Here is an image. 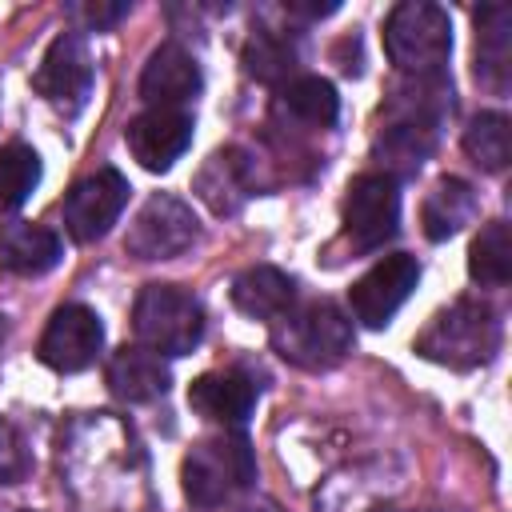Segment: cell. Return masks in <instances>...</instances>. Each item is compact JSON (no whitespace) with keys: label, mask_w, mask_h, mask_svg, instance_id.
Masks as SVG:
<instances>
[{"label":"cell","mask_w":512,"mask_h":512,"mask_svg":"<svg viewBox=\"0 0 512 512\" xmlns=\"http://www.w3.org/2000/svg\"><path fill=\"white\" fill-rule=\"evenodd\" d=\"M424 360L468 372L492 360V352L500 348V320L484 300L460 296L456 304H448L444 312H436L428 320V328L416 336L412 344Z\"/></svg>","instance_id":"cell-1"},{"label":"cell","mask_w":512,"mask_h":512,"mask_svg":"<svg viewBox=\"0 0 512 512\" xmlns=\"http://www.w3.org/2000/svg\"><path fill=\"white\" fill-rule=\"evenodd\" d=\"M272 348L304 372H328L352 352V324L332 300L292 304L272 324Z\"/></svg>","instance_id":"cell-2"},{"label":"cell","mask_w":512,"mask_h":512,"mask_svg":"<svg viewBox=\"0 0 512 512\" xmlns=\"http://www.w3.org/2000/svg\"><path fill=\"white\" fill-rule=\"evenodd\" d=\"M180 480H184L188 504L200 512H212L236 500L256 480V456L240 432H220L192 444V452L180 464Z\"/></svg>","instance_id":"cell-3"},{"label":"cell","mask_w":512,"mask_h":512,"mask_svg":"<svg viewBox=\"0 0 512 512\" xmlns=\"http://www.w3.org/2000/svg\"><path fill=\"white\" fill-rule=\"evenodd\" d=\"M384 52L400 72H408L416 80L440 76V68L452 56V20H448V12L440 4H428V0L396 4L384 20Z\"/></svg>","instance_id":"cell-4"},{"label":"cell","mask_w":512,"mask_h":512,"mask_svg":"<svg viewBox=\"0 0 512 512\" xmlns=\"http://www.w3.org/2000/svg\"><path fill=\"white\" fill-rule=\"evenodd\" d=\"M132 332L156 356H188L204 340V308L176 284H148L132 304Z\"/></svg>","instance_id":"cell-5"},{"label":"cell","mask_w":512,"mask_h":512,"mask_svg":"<svg viewBox=\"0 0 512 512\" xmlns=\"http://www.w3.org/2000/svg\"><path fill=\"white\" fill-rule=\"evenodd\" d=\"M196 236H200L196 212L180 196L156 192L132 216L128 236H124V252L136 260H172V256L188 252L196 244Z\"/></svg>","instance_id":"cell-6"},{"label":"cell","mask_w":512,"mask_h":512,"mask_svg":"<svg viewBox=\"0 0 512 512\" xmlns=\"http://www.w3.org/2000/svg\"><path fill=\"white\" fill-rule=\"evenodd\" d=\"M400 228V188L384 172H364L344 196V236L356 252L384 248Z\"/></svg>","instance_id":"cell-7"},{"label":"cell","mask_w":512,"mask_h":512,"mask_svg":"<svg viewBox=\"0 0 512 512\" xmlns=\"http://www.w3.org/2000/svg\"><path fill=\"white\" fill-rule=\"evenodd\" d=\"M416 284H420V264H416V256L392 252V256L376 260V264L348 288L352 316H356L364 328H384V324L400 312V304L412 296Z\"/></svg>","instance_id":"cell-8"},{"label":"cell","mask_w":512,"mask_h":512,"mask_svg":"<svg viewBox=\"0 0 512 512\" xmlns=\"http://www.w3.org/2000/svg\"><path fill=\"white\" fill-rule=\"evenodd\" d=\"M32 88L64 116H76L92 92V56H88L84 36L60 32L44 52V60L32 76Z\"/></svg>","instance_id":"cell-9"},{"label":"cell","mask_w":512,"mask_h":512,"mask_svg":"<svg viewBox=\"0 0 512 512\" xmlns=\"http://www.w3.org/2000/svg\"><path fill=\"white\" fill-rule=\"evenodd\" d=\"M124 204H128V180L116 168H100L76 180L72 192L64 196V228L72 240L92 244L120 220Z\"/></svg>","instance_id":"cell-10"},{"label":"cell","mask_w":512,"mask_h":512,"mask_svg":"<svg viewBox=\"0 0 512 512\" xmlns=\"http://www.w3.org/2000/svg\"><path fill=\"white\" fill-rule=\"evenodd\" d=\"M104 348V324L88 304H64L52 312L40 336V360L52 372H84Z\"/></svg>","instance_id":"cell-11"},{"label":"cell","mask_w":512,"mask_h":512,"mask_svg":"<svg viewBox=\"0 0 512 512\" xmlns=\"http://www.w3.org/2000/svg\"><path fill=\"white\" fill-rule=\"evenodd\" d=\"M124 140L140 168L168 172L192 144V116L184 108H148L128 124Z\"/></svg>","instance_id":"cell-12"},{"label":"cell","mask_w":512,"mask_h":512,"mask_svg":"<svg viewBox=\"0 0 512 512\" xmlns=\"http://www.w3.org/2000/svg\"><path fill=\"white\" fill-rule=\"evenodd\" d=\"M192 188H196V196H200L216 216H236V212L252 200V192L260 188L256 160H252L244 148H236V144H232V148H216V152L200 164Z\"/></svg>","instance_id":"cell-13"},{"label":"cell","mask_w":512,"mask_h":512,"mask_svg":"<svg viewBox=\"0 0 512 512\" xmlns=\"http://www.w3.org/2000/svg\"><path fill=\"white\" fill-rule=\"evenodd\" d=\"M200 84H204V76H200L196 56L176 40L160 44L140 72V96L152 108H184L200 92Z\"/></svg>","instance_id":"cell-14"},{"label":"cell","mask_w":512,"mask_h":512,"mask_svg":"<svg viewBox=\"0 0 512 512\" xmlns=\"http://www.w3.org/2000/svg\"><path fill=\"white\" fill-rule=\"evenodd\" d=\"M252 404H256V384L244 372H204L200 380L188 384V408L224 428L244 424Z\"/></svg>","instance_id":"cell-15"},{"label":"cell","mask_w":512,"mask_h":512,"mask_svg":"<svg viewBox=\"0 0 512 512\" xmlns=\"http://www.w3.org/2000/svg\"><path fill=\"white\" fill-rule=\"evenodd\" d=\"M512 76V8L484 4L476 12V80L488 92H508Z\"/></svg>","instance_id":"cell-16"},{"label":"cell","mask_w":512,"mask_h":512,"mask_svg":"<svg viewBox=\"0 0 512 512\" xmlns=\"http://www.w3.org/2000/svg\"><path fill=\"white\" fill-rule=\"evenodd\" d=\"M64 244L52 228L32 220H8L0 228V268L12 276H44L60 264Z\"/></svg>","instance_id":"cell-17"},{"label":"cell","mask_w":512,"mask_h":512,"mask_svg":"<svg viewBox=\"0 0 512 512\" xmlns=\"http://www.w3.org/2000/svg\"><path fill=\"white\" fill-rule=\"evenodd\" d=\"M104 380L112 388V396L128 400V404H148L156 396L168 392L172 384V372L164 364V356L148 352V348H120L108 356V368H104Z\"/></svg>","instance_id":"cell-18"},{"label":"cell","mask_w":512,"mask_h":512,"mask_svg":"<svg viewBox=\"0 0 512 512\" xmlns=\"http://www.w3.org/2000/svg\"><path fill=\"white\" fill-rule=\"evenodd\" d=\"M232 304L252 316V320H268L276 324L292 304H296V280L272 264H256V268H244L236 280H232Z\"/></svg>","instance_id":"cell-19"},{"label":"cell","mask_w":512,"mask_h":512,"mask_svg":"<svg viewBox=\"0 0 512 512\" xmlns=\"http://www.w3.org/2000/svg\"><path fill=\"white\" fill-rule=\"evenodd\" d=\"M480 212V200H476V188L460 176H444L432 184V192L424 196L420 204V224H424V236L428 240H448L456 236L464 224H472Z\"/></svg>","instance_id":"cell-20"},{"label":"cell","mask_w":512,"mask_h":512,"mask_svg":"<svg viewBox=\"0 0 512 512\" xmlns=\"http://www.w3.org/2000/svg\"><path fill=\"white\" fill-rule=\"evenodd\" d=\"M276 108H280L292 124H300V128H308V132H320V128H332V124H336V116H340V96H336V88H332L328 80H320V76H296V80L284 84Z\"/></svg>","instance_id":"cell-21"},{"label":"cell","mask_w":512,"mask_h":512,"mask_svg":"<svg viewBox=\"0 0 512 512\" xmlns=\"http://www.w3.org/2000/svg\"><path fill=\"white\" fill-rule=\"evenodd\" d=\"M464 152L484 172H504L512 160V124L504 112H480L464 128Z\"/></svg>","instance_id":"cell-22"},{"label":"cell","mask_w":512,"mask_h":512,"mask_svg":"<svg viewBox=\"0 0 512 512\" xmlns=\"http://www.w3.org/2000/svg\"><path fill=\"white\" fill-rule=\"evenodd\" d=\"M468 272L484 288H504L512 276V248H508V224L492 220L480 228V236L468 248Z\"/></svg>","instance_id":"cell-23"},{"label":"cell","mask_w":512,"mask_h":512,"mask_svg":"<svg viewBox=\"0 0 512 512\" xmlns=\"http://www.w3.org/2000/svg\"><path fill=\"white\" fill-rule=\"evenodd\" d=\"M296 68V44L284 36V32H272V28H260L248 36L244 44V72L264 80V84H280L288 80Z\"/></svg>","instance_id":"cell-24"},{"label":"cell","mask_w":512,"mask_h":512,"mask_svg":"<svg viewBox=\"0 0 512 512\" xmlns=\"http://www.w3.org/2000/svg\"><path fill=\"white\" fill-rule=\"evenodd\" d=\"M40 184V156L28 144L0 148V212H16Z\"/></svg>","instance_id":"cell-25"},{"label":"cell","mask_w":512,"mask_h":512,"mask_svg":"<svg viewBox=\"0 0 512 512\" xmlns=\"http://www.w3.org/2000/svg\"><path fill=\"white\" fill-rule=\"evenodd\" d=\"M28 468H32V456H28L24 440H20V432L0 416V484L24 480Z\"/></svg>","instance_id":"cell-26"},{"label":"cell","mask_w":512,"mask_h":512,"mask_svg":"<svg viewBox=\"0 0 512 512\" xmlns=\"http://www.w3.org/2000/svg\"><path fill=\"white\" fill-rule=\"evenodd\" d=\"M72 16L84 20V28H96L100 32V28H112L120 16H128V4H100V0L96 4H76Z\"/></svg>","instance_id":"cell-27"},{"label":"cell","mask_w":512,"mask_h":512,"mask_svg":"<svg viewBox=\"0 0 512 512\" xmlns=\"http://www.w3.org/2000/svg\"><path fill=\"white\" fill-rule=\"evenodd\" d=\"M240 512H280V508H276L272 500H256V504H244Z\"/></svg>","instance_id":"cell-28"},{"label":"cell","mask_w":512,"mask_h":512,"mask_svg":"<svg viewBox=\"0 0 512 512\" xmlns=\"http://www.w3.org/2000/svg\"><path fill=\"white\" fill-rule=\"evenodd\" d=\"M4 336H8V316H0V344H4Z\"/></svg>","instance_id":"cell-29"}]
</instances>
